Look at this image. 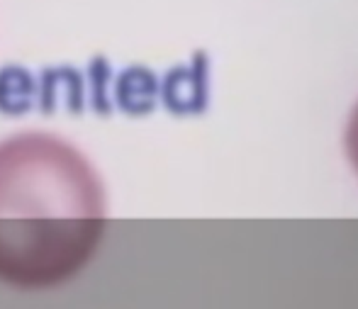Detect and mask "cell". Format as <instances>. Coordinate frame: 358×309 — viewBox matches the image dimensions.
I'll use <instances>...</instances> for the list:
<instances>
[{"label":"cell","mask_w":358,"mask_h":309,"mask_svg":"<svg viewBox=\"0 0 358 309\" xmlns=\"http://www.w3.org/2000/svg\"><path fill=\"white\" fill-rule=\"evenodd\" d=\"M108 197L83 151L49 131L0 141V282L47 290L98 253Z\"/></svg>","instance_id":"1"},{"label":"cell","mask_w":358,"mask_h":309,"mask_svg":"<svg viewBox=\"0 0 358 309\" xmlns=\"http://www.w3.org/2000/svg\"><path fill=\"white\" fill-rule=\"evenodd\" d=\"M344 144H346V156H349L351 166H354V171L358 173V103L349 117V124H346Z\"/></svg>","instance_id":"2"}]
</instances>
